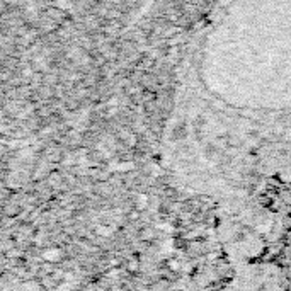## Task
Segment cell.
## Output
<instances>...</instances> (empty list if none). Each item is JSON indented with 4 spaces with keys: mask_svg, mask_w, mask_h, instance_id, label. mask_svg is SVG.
Listing matches in <instances>:
<instances>
[{
    "mask_svg": "<svg viewBox=\"0 0 291 291\" xmlns=\"http://www.w3.org/2000/svg\"><path fill=\"white\" fill-rule=\"evenodd\" d=\"M228 291H278V283L269 271H249L245 280H238Z\"/></svg>",
    "mask_w": 291,
    "mask_h": 291,
    "instance_id": "cell-1",
    "label": "cell"
}]
</instances>
